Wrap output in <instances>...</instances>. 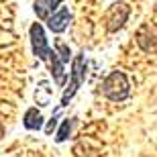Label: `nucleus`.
Listing matches in <instances>:
<instances>
[{"instance_id":"obj_5","label":"nucleus","mask_w":157,"mask_h":157,"mask_svg":"<svg viewBox=\"0 0 157 157\" xmlns=\"http://www.w3.org/2000/svg\"><path fill=\"white\" fill-rule=\"evenodd\" d=\"M47 65H49V70H51V76H53V80H55V84H57L59 88H63L65 78H67V71H65V63L61 61V57L57 55V51H55V49H53L51 55H49Z\"/></svg>"},{"instance_id":"obj_11","label":"nucleus","mask_w":157,"mask_h":157,"mask_svg":"<svg viewBox=\"0 0 157 157\" xmlns=\"http://www.w3.org/2000/svg\"><path fill=\"white\" fill-rule=\"evenodd\" d=\"M47 2H49V10H57L59 6H61V2H63V0H47Z\"/></svg>"},{"instance_id":"obj_8","label":"nucleus","mask_w":157,"mask_h":157,"mask_svg":"<svg viewBox=\"0 0 157 157\" xmlns=\"http://www.w3.org/2000/svg\"><path fill=\"white\" fill-rule=\"evenodd\" d=\"M74 127H76V118H65V121L61 122V127H59L57 135H55V141H57V143H63V141L71 135Z\"/></svg>"},{"instance_id":"obj_2","label":"nucleus","mask_w":157,"mask_h":157,"mask_svg":"<svg viewBox=\"0 0 157 157\" xmlns=\"http://www.w3.org/2000/svg\"><path fill=\"white\" fill-rule=\"evenodd\" d=\"M102 94H104L108 100L112 102H122V100L128 98L131 94V86H128V80L122 71H112L104 78L102 86H100Z\"/></svg>"},{"instance_id":"obj_1","label":"nucleus","mask_w":157,"mask_h":157,"mask_svg":"<svg viewBox=\"0 0 157 157\" xmlns=\"http://www.w3.org/2000/svg\"><path fill=\"white\" fill-rule=\"evenodd\" d=\"M86 74H88V65H86V59H84V55L82 53H78L76 57H74V61H71V71H70V84H67V88L63 90V94H61V108L63 106L70 104V100L76 96V92L82 88V84H84V80H86Z\"/></svg>"},{"instance_id":"obj_3","label":"nucleus","mask_w":157,"mask_h":157,"mask_svg":"<svg viewBox=\"0 0 157 157\" xmlns=\"http://www.w3.org/2000/svg\"><path fill=\"white\" fill-rule=\"evenodd\" d=\"M29 35H31V45H33V53H35V57L41 59V61H49V55H51V47L47 43V37H45V31L41 27L39 23H33L29 29Z\"/></svg>"},{"instance_id":"obj_6","label":"nucleus","mask_w":157,"mask_h":157,"mask_svg":"<svg viewBox=\"0 0 157 157\" xmlns=\"http://www.w3.org/2000/svg\"><path fill=\"white\" fill-rule=\"evenodd\" d=\"M128 12H131L128 4H114V8L110 10V17H108V31H110V33L118 31L122 25L127 23Z\"/></svg>"},{"instance_id":"obj_4","label":"nucleus","mask_w":157,"mask_h":157,"mask_svg":"<svg viewBox=\"0 0 157 157\" xmlns=\"http://www.w3.org/2000/svg\"><path fill=\"white\" fill-rule=\"evenodd\" d=\"M67 23H70V8L67 6H61L57 10H53V14L47 17V27L53 33H63L67 29Z\"/></svg>"},{"instance_id":"obj_10","label":"nucleus","mask_w":157,"mask_h":157,"mask_svg":"<svg viewBox=\"0 0 157 157\" xmlns=\"http://www.w3.org/2000/svg\"><path fill=\"white\" fill-rule=\"evenodd\" d=\"M57 121H59V112L55 114V117H51V121L47 122V127H45V133H47V135H51V133H53V128L57 127Z\"/></svg>"},{"instance_id":"obj_7","label":"nucleus","mask_w":157,"mask_h":157,"mask_svg":"<svg viewBox=\"0 0 157 157\" xmlns=\"http://www.w3.org/2000/svg\"><path fill=\"white\" fill-rule=\"evenodd\" d=\"M23 124L27 131H39V128H43V114L37 108H29L23 117Z\"/></svg>"},{"instance_id":"obj_9","label":"nucleus","mask_w":157,"mask_h":157,"mask_svg":"<svg viewBox=\"0 0 157 157\" xmlns=\"http://www.w3.org/2000/svg\"><path fill=\"white\" fill-rule=\"evenodd\" d=\"M55 49H57V55L61 57V61H63V63H70V59H71L70 47L65 45L63 41H57V43H55Z\"/></svg>"}]
</instances>
